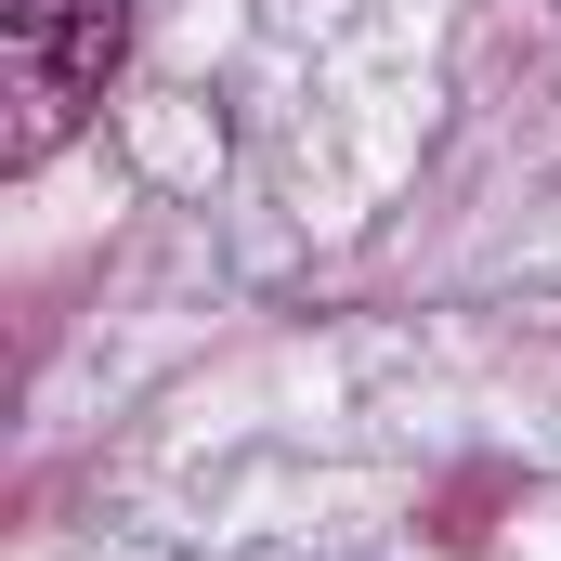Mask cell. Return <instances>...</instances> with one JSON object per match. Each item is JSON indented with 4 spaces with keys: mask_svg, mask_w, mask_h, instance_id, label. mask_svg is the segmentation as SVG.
Returning <instances> with one entry per match:
<instances>
[{
    "mask_svg": "<svg viewBox=\"0 0 561 561\" xmlns=\"http://www.w3.org/2000/svg\"><path fill=\"white\" fill-rule=\"evenodd\" d=\"M0 53H13V170H39L105 105L131 53V0H0Z\"/></svg>",
    "mask_w": 561,
    "mask_h": 561,
    "instance_id": "obj_1",
    "label": "cell"
}]
</instances>
